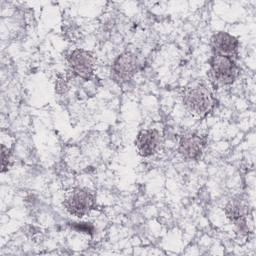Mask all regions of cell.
I'll use <instances>...</instances> for the list:
<instances>
[{"label":"cell","mask_w":256,"mask_h":256,"mask_svg":"<svg viewBox=\"0 0 256 256\" xmlns=\"http://www.w3.org/2000/svg\"><path fill=\"white\" fill-rule=\"evenodd\" d=\"M9 162V151L4 145H2V172H4L8 168Z\"/></svg>","instance_id":"obj_11"},{"label":"cell","mask_w":256,"mask_h":256,"mask_svg":"<svg viewBox=\"0 0 256 256\" xmlns=\"http://www.w3.org/2000/svg\"><path fill=\"white\" fill-rule=\"evenodd\" d=\"M226 217L236 226L245 224V206L240 200H230L224 208Z\"/></svg>","instance_id":"obj_9"},{"label":"cell","mask_w":256,"mask_h":256,"mask_svg":"<svg viewBox=\"0 0 256 256\" xmlns=\"http://www.w3.org/2000/svg\"><path fill=\"white\" fill-rule=\"evenodd\" d=\"M56 90L58 93H64L68 90V79L66 76H59L56 80Z\"/></svg>","instance_id":"obj_10"},{"label":"cell","mask_w":256,"mask_h":256,"mask_svg":"<svg viewBox=\"0 0 256 256\" xmlns=\"http://www.w3.org/2000/svg\"><path fill=\"white\" fill-rule=\"evenodd\" d=\"M215 54L232 57L238 48V40L227 32H218L211 39Z\"/></svg>","instance_id":"obj_8"},{"label":"cell","mask_w":256,"mask_h":256,"mask_svg":"<svg viewBox=\"0 0 256 256\" xmlns=\"http://www.w3.org/2000/svg\"><path fill=\"white\" fill-rule=\"evenodd\" d=\"M139 65L138 57L134 53L124 52L114 60L111 66V77L119 84L126 83L137 73Z\"/></svg>","instance_id":"obj_3"},{"label":"cell","mask_w":256,"mask_h":256,"mask_svg":"<svg viewBox=\"0 0 256 256\" xmlns=\"http://www.w3.org/2000/svg\"><path fill=\"white\" fill-rule=\"evenodd\" d=\"M67 63L74 75L85 80L90 79L95 70L94 56L83 49L73 50L67 56Z\"/></svg>","instance_id":"obj_4"},{"label":"cell","mask_w":256,"mask_h":256,"mask_svg":"<svg viewBox=\"0 0 256 256\" xmlns=\"http://www.w3.org/2000/svg\"><path fill=\"white\" fill-rule=\"evenodd\" d=\"M160 134L155 129H145L138 133L135 146L139 154L143 157H148L156 153L160 146Z\"/></svg>","instance_id":"obj_7"},{"label":"cell","mask_w":256,"mask_h":256,"mask_svg":"<svg viewBox=\"0 0 256 256\" xmlns=\"http://www.w3.org/2000/svg\"><path fill=\"white\" fill-rule=\"evenodd\" d=\"M93 204V195L83 188H75L69 191L63 202L66 211L76 217H82L88 214L92 209Z\"/></svg>","instance_id":"obj_2"},{"label":"cell","mask_w":256,"mask_h":256,"mask_svg":"<svg viewBox=\"0 0 256 256\" xmlns=\"http://www.w3.org/2000/svg\"><path fill=\"white\" fill-rule=\"evenodd\" d=\"M211 72L217 82L227 85L235 80L237 66L232 57L215 54L211 59Z\"/></svg>","instance_id":"obj_5"},{"label":"cell","mask_w":256,"mask_h":256,"mask_svg":"<svg viewBox=\"0 0 256 256\" xmlns=\"http://www.w3.org/2000/svg\"><path fill=\"white\" fill-rule=\"evenodd\" d=\"M205 143V139L198 134H186L180 139L178 152L186 160H198L202 156Z\"/></svg>","instance_id":"obj_6"},{"label":"cell","mask_w":256,"mask_h":256,"mask_svg":"<svg viewBox=\"0 0 256 256\" xmlns=\"http://www.w3.org/2000/svg\"><path fill=\"white\" fill-rule=\"evenodd\" d=\"M183 103L191 113L202 117L212 109L213 97L205 86L197 85L184 91Z\"/></svg>","instance_id":"obj_1"}]
</instances>
